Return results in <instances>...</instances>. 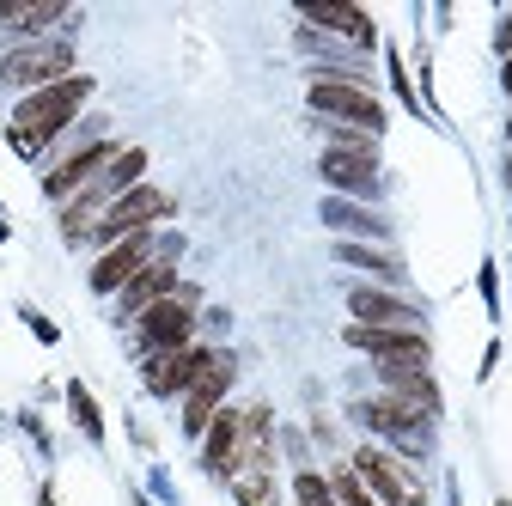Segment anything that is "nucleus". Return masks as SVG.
Listing matches in <instances>:
<instances>
[{
  "instance_id": "nucleus-1",
  "label": "nucleus",
  "mask_w": 512,
  "mask_h": 506,
  "mask_svg": "<svg viewBox=\"0 0 512 506\" xmlns=\"http://www.w3.org/2000/svg\"><path fill=\"white\" fill-rule=\"evenodd\" d=\"M86 98H92V74H74V80L43 86V92H25L19 110H13V129H7V135H13V153H19V159H43V147L80 116Z\"/></svg>"
},
{
  "instance_id": "nucleus-2",
  "label": "nucleus",
  "mask_w": 512,
  "mask_h": 506,
  "mask_svg": "<svg viewBox=\"0 0 512 506\" xmlns=\"http://www.w3.org/2000/svg\"><path fill=\"white\" fill-rule=\"evenodd\" d=\"M311 110L317 116H330L336 122V129H360V135H384V122H391V116H384V104L360 86V80H311Z\"/></svg>"
},
{
  "instance_id": "nucleus-3",
  "label": "nucleus",
  "mask_w": 512,
  "mask_h": 506,
  "mask_svg": "<svg viewBox=\"0 0 512 506\" xmlns=\"http://www.w3.org/2000/svg\"><path fill=\"white\" fill-rule=\"evenodd\" d=\"M354 421L372 427V433H384L403 458H427V446H433V415H421V409H409L397 397H366V403H354Z\"/></svg>"
},
{
  "instance_id": "nucleus-4",
  "label": "nucleus",
  "mask_w": 512,
  "mask_h": 506,
  "mask_svg": "<svg viewBox=\"0 0 512 506\" xmlns=\"http://www.w3.org/2000/svg\"><path fill=\"white\" fill-rule=\"evenodd\" d=\"M196 299H202L196 287H177L171 299H159L153 311H141V318H135V324H141V342H135V348H141V360H147V354H171V348H189V342H196Z\"/></svg>"
},
{
  "instance_id": "nucleus-5",
  "label": "nucleus",
  "mask_w": 512,
  "mask_h": 506,
  "mask_svg": "<svg viewBox=\"0 0 512 506\" xmlns=\"http://www.w3.org/2000/svg\"><path fill=\"white\" fill-rule=\"evenodd\" d=\"M61 80H74V43H25L13 49L7 61H0V86H25V92H43V86H61Z\"/></svg>"
},
{
  "instance_id": "nucleus-6",
  "label": "nucleus",
  "mask_w": 512,
  "mask_h": 506,
  "mask_svg": "<svg viewBox=\"0 0 512 506\" xmlns=\"http://www.w3.org/2000/svg\"><path fill=\"white\" fill-rule=\"evenodd\" d=\"M342 342L360 348V354H372L378 372H427L433 366V342L421 330H366V324H348Z\"/></svg>"
},
{
  "instance_id": "nucleus-7",
  "label": "nucleus",
  "mask_w": 512,
  "mask_h": 506,
  "mask_svg": "<svg viewBox=\"0 0 512 506\" xmlns=\"http://www.w3.org/2000/svg\"><path fill=\"white\" fill-rule=\"evenodd\" d=\"M348 470L366 482V494H372L378 506H427V488H421V482L391 458V452H378V446H360Z\"/></svg>"
},
{
  "instance_id": "nucleus-8",
  "label": "nucleus",
  "mask_w": 512,
  "mask_h": 506,
  "mask_svg": "<svg viewBox=\"0 0 512 506\" xmlns=\"http://www.w3.org/2000/svg\"><path fill=\"white\" fill-rule=\"evenodd\" d=\"M232 378H238V360L214 348V360L202 366V378H196V385L183 391V433H189V439H202V433H208V421L226 409V391H232Z\"/></svg>"
},
{
  "instance_id": "nucleus-9",
  "label": "nucleus",
  "mask_w": 512,
  "mask_h": 506,
  "mask_svg": "<svg viewBox=\"0 0 512 506\" xmlns=\"http://www.w3.org/2000/svg\"><path fill=\"white\" fill-rule=\"evenodd\" d=\"M171 208H177V196H165V189L141 183V189H128V196H116L92 232H98L104 244H116V238H128V232H147V226H153V220H165Z\"/></svg>"
},
{
  "instance_id": "nucleus-10",
  "label": "nucleus",
  "mask_w": 512,
  "mask_h": 506,
  "mask_svg": "<svg viewBox=\"0 0 512 506\" xmlns=\"http://www.w3.org/2000/svg\"><path fill=\"white\" fill-rule=\"evenodd\" d=\"M153 257H159V238L153 232H128V238L104 244V257L92 263V293H122Z\"/></svg>"
},
{
  "instance_id": "nucleus-11",
  "label": "nucleus",
  "mask_w": 512,
  "mask_h": 506,
  "mask_svg": "<svg viewBox=\"0 0 512 506\" xmlns=\"http://www.w3.org/2000/svg\"><path fill=\"white\" fill-rule=\"evenodd\" d=\"M208 360H214V348L189 342V348H171V354H147V360H141V378H147L153 397H183V391L202 378Z\"/></svg>"
},
{
  "instance_id": "nucleus-12",
  "label": "nucleus",
  "mask_w": 512,
  "mask_h": 506,
  "mask_svg": "<svg viewBox=\"0 0 512 506\" xmlns=\"http://www.w3.org/2000/svg\"><path fill=\"white\" fill-rule=\"evenodd\" d=\"M116 153H122L116 141H92V147H80L74 159H61V165H55V171L43 177V196H49V202H61V208H68V202L80 196V189H92V183L104 177V165H110Z\"/></svg>"
},
{
  "instance_id": "nucleus-13",
  "label": "nucleus",
  "mask_w": 512,
  "mask_h": 506,
  "mask_svg": "<svg viewBox=\"0 0 512 506\" xmlns=\"http://www.w3.org/2000/svg\"><path fill=\"white\" fill-rule=\"evenodd\" d=\"M202 464L214 470V476H238V464H244V415L238 409H220L214 421H208V433H202Z\"/></svg>"
},
{
  "instance_id": "nucleus-14",
  "label": "nucleus",
  "mask_w": 512,
  "mask_h": 506,
  "mask_svg": "<svg viewBox=\"0 0 512 506\" xmlns=\"http://www.w3.org/2000/svg\"><path fill=\"white\" fill-rule=\"evenodd\" d=\"M348 311H354V324H366V330H421L415 324V305L397 299V293H384V287H354Z\"/></svg>"
},
{
  "instance_id": "nucleus-15",
  "label": "nucleus",
  "mask_w": 512,
  "mask_h": 506,
  "mask_svg": "<svg viewBox=\"0 0 512 506\" xmlns=\"http://www.w3.org/2000/svg\"><path fill=\"white\" fill-rule=\"evenodd\" d=\"M299 19H305V25H317V31L348 37L354 49H372V43H378L372 19H366L360 7H342V0H299Z\"/></svg>"
},
{
  "instance_id": "nucleus-16",
  "label": "nucleus",
  "mask_w": 512,
  "mask_h": 506,
  "mask_svg": "<svg viewBox=\"0 0 512 506\" xmlns=\"http://www.w3.org/2000/svg\"><path fill=\"white\" fill-rule=\"evenodd\" d=\"M317 171H324L330 189H342V196H372L378 189V153H324L317 159Z\"/></svg>"
},
{
  "instance_id": "nucleus-17",
  "label": "nucleus",
  "mask_w": 512,
  "mask_h": 506,
  "mask_svg": "<svg viewBox=\"0 0 512 506\" xmlns=\"http://www.w3.org/2000/svg\"><path fill=\"white\" fill-rule=\"evenodd\" d=\"M177 293V263L171 257H153L135 281L122 287V318H141V311H153L159 299H171Z\"/></svg>"
},
{
  "instance_id": "nucleus-18",
  "label": "nucleus",
  "mask_w": 512,
  "mask_h": 506,
  "mask_svg": "<svg viewBox=\"0 0 512 506\" xmlns=\"http://www.w3.org/2000/svg\"><path fill=\"white\" fill-rule=\"evenodd\" d=\"M141 177H147V147H122V153L104 165V177L92 183V196L110 208L116 196H128V189H141Z\"/></svg>"
},
{
  "instance_id": "nucleus-19",
  "label": "nucleus",
  "mask_w": 512,
  "mask_h": 506,
  "mask_svg": "<svg viewBox=\"0 0 512 506\" xmlns=\"http://www.w3.org/2000/svg\"><path fill=\"white\" fill-rule=\"evenodd\" d=\"M55 19H61V0H0V25H13L19 37H37Z\"/></svg>"
},
{
  "instance_id": "nucleus-20",
  "label": "nucleus",
  "mask_w": 512,
  "mask_h": 506,
  "mask_svg": "<svg viewBox=\"0 0 512 506\" xmlns=\"http://www.w3.org/2000/svg\"><path fill=\"white\" fill-rule=\"evenodd\" d=\"M336 263H348V269H372V275H384V281H403V263L391 257V250L360 244V238H342V244H336Z\"/></svg>"
},
{
  "instance_id": "nucleus-21",
  "label": "nucleus",
  "mask_w": 512,
  "mask_h": 506,
  "mask_svg": "<svg viewBox=\"0 0 512 506\" xmlns=\"http://www.w3.org/2000/svg\"><path fill=\"white\" fill-rule=\"evenodd\" d=\"M324 226H336V232H360V238H384V220L366 214V208H354V202H342V196L324 202Z\"/></svg>"
},
{
  "instance_id": "nucleus-22",
  "label": "nucleus",
  "mask_w": 512,
  "mask_h": 506,
  "mask_svg": "<svg viewBox=\"0 0 512 506\" xmlns=\"http://www.w3.org/2000/svg\"><path fill=\"white\" fill-rule=\"evenodd\" d=\"M232 494H238V506H281L269 470H238V476H232Z\"/></svg>"
},
{
  "instance_id": "nucleus-23",
  "label": "nucleus",
  "mask_w": 512,
  "mask_h": 506,
  "mask_svg": "<svg viewBox=\"0 0 512 506\" xmlns=\"http://www.w3.org/2000/svg\"><path fill=\"white\" fill-rule=\"evenodd\" d=\"M68 409H74L80 433H86L92 446H98V439H104V415H98V403H92V391H86V385H68Z\"/></svg>"
},
{
  "instance_id": "nucleus-24",
  "label": "nucleus",
  "mask_w": 512,
  "mask_h": 506,
  "mask_svg": "<svg viewBox=\"0 0 512 506\" xmlns=\"http://www.w3.org/2000/svg\"><path fill=\"white\" fill-rule=\"evenodd\" d=\"M293 500H299V506H336V488H330V476L299 470V476H293Z\"/></svg>"
},
{
  "instance_id": "nucleus-25",
  "label": "nucleus",
  "mask_w": 512,
  "mask_h": 506,
  "mask_svg": "<svg viewBox=\"0 0 512 506\" xmlns=\"http://www.w3.org/2000/svg\"><path fill=\"white\" fill-rule=\"evenodd\" d=\"M330 488H336V506H378V500L366 494V482H360L354 470H336V476H330Z\"/></svg>"
},
{
  "instance_id": "nucleus-26",
  "label": "nucleus",
  "mask_w": 512,
  "mask_h": 506,
  "mask_svg": "<svg viewBox=\"0 0 512 506\" xmlns=\"http://www.w3.org/2000/svg\"><path fill=\"white\" fill-rule=\"evenodd\" d=\"M391 80H397V98H409V104H415V110H421V98H415V92H409V74H403V61H397V55H391Z\"/></svg>"
},
{
  "instance_id": "nucleus-27",
  "label": "nucleus",
  "mask_w": 512,
  "mask_h": 506,
  "mask_svg": "<svg viewBox=\"0 0 512 506\" xmlns=\"http://www.w3.org/2000/svg\"><path fill=\"white\" fill-rule=\"evenodd\" d=\"M494 49H500V55H506V61H512V13H506V19H500V25H494Z\"/></svg>"
},
{
  "instance_id": "nucleus-28",
  "label": "nucleus",
  "mask_w": 512,
  "mask_h": 506,
  "mask_svg": "<svg viewBox=\"0 0 512 506\" xmlns=\"http://www.w3.org/2000/svg\"><path fill=\"white\" fill-rule=\"evenodd\" d=\"M25 324H31V330H37L43 342H55V324H49V318H37V311H25Z\"/></svg>"
},
{
  "instance_id": "nucleus-29",
  "label": "nucleus",
  "mask_w": 512,
  "mask_h": 506,
  "mask_svg": "<svg viewBox=\"0 0 512 506\" xmlns=\"http://www.w3.org/2000/svg\"><path fill=\"white\" fill-rule=\"evenodd\" d=\"M500 86H506V92H512V61H500Z\"/></svg>"
},
{
  "instance_id": "nucleus-30",
  "label": "nucleus",
  "mask_w": 512,
  "mask_h": 506,
  "mask_svg": "<svg viewBox=\"0 0 512 506\" xmlns=\"http://www.w3.org/2000/svg\"><path fill=\"white\" fill-rule=\"evenodd\" d=\"M506 189H512V153H506Z\"/></svg>"
},
{
  "instance_id": "nucleus-31",
  "label": "nucleus",
  "mask_w": 512,
  "mask_h": 506,
  "mask_svg": "<svg viewBox=\"0 0 512 506\" xmlns=\"http://www.w3.org/2000/svg\"><path fill=\"white\" fill-rule=\"evenodd\" d=\"M0 244H7V220H0Z\"/></svg>"
},
{
  "instance_id": "nucleus-32",
  "label": "nucleus",
  "mask_w": 512,
  "mask_h": 506,
  "mask_svg": "<svg viewBox=\"0 0 512 506\" xmlns=\"http://www.w3.org/2000/svg\"><path fill=\"white\" fill-rule=\"evenodd\" d=\"M506 135H512V116H506Z\"/></svg>"
},
{
  "instance_id": "nucleus-33",
  "label": "nucleus",
  "mask_w": 512,
  "mask_h": 506,
  "mask_svg": "<svg viewBox=\"0 0 512 506\" xmlns=\"http://www.w3.org/2000/svg\"><path fill=\"white\" fill-rule=\"evenodd\" d=\"M500 506H512V500H500Z\"/></svg>"
}]
</instances>
